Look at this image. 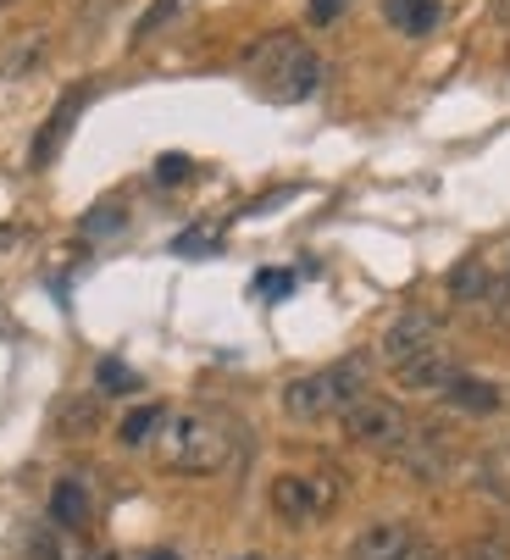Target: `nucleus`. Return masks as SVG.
I'll use <instances>...</instances> for the list:
<instances>
[{
    "label": "nucleus",
    "instance_id": "obj_2",
    "mask_svg": "<svg viewBox=\"0 0 510 560\" xmlns=\"http://www.w3.org/2000/svg\"><path fill=\"white\" fill-rule=\"evenodd\" d=\"M155 455L166 471L184 477H211L233 460V428L211 411H166L155 433Z\"/></svg>",
    "mask_w": 510,
    "mask_h": 560
},
{
    "label": "nucleus",
    "instance_id": "obj_5",
    "mask_svg": "<svg viewBox=\"0 0 510 560\" xmlns=\"http://www.w3.org/2000/svg\"><path fill=\"white\" fill-rule=\"evenodd\" d=\"M433 345H444V323H439V316L433 311H399L389 323V334H383V361L405 366V361H416L421 350H433Z\"/></svg>",
    "mask_w": 510,
    "mask_h": 560
},
{
    "label": "nucleus",
    "instance_id": "obj_7",
    "mask_svg": "<svg viewBox=\"0 0 510 560\" xmlns=\"http://www.w3.org/2000/svg\"><path fill=\"white\" fill-rule=\"evenodd\" d=\"M394 377H399V388H416V394H444L461 377V361H455L450 345H433V350H421L416 361L394 366Z\"/></svg>",
    "mask_w": 510,
    "mask_h": 560
},
{
    "label": "nucleus",
    "instance_id": "obj_9",
    "mask_svg": "<svg viewBox=\"0 0 510 560\" xmlns=\"http://www.w3.org/2000/svg\"><path fill=\"white\" fill-rule=\"evenodd\" d=\"M439 399H444L450 411H461V417H494V411L505 406V388H499V383H488V377L461 372V377H455Z\"/></svg>",
    "mask_w": 510,
    "mask_h": 560
},
{
    "label": "nucleus",
    "instance_id": "obj_11",
    "mask_svg": "<svg viewBox=\"0 0 510 560\" xmlns=\"http://www.w3.org/2000/svg\"><path fill=\"white\" fill-rule=\"evenodd\" d=\"M383 18L399 28V34H410V39H421V34H433L439 28V0H383Z\"/></svg>",
    "mask_w": 510,
    "mask_h": 560
},
{
    "label": "nucleus",
    "instance_id": "obj_1",
    "mask_svg": "<svg viewBox=\"0 0 510 560\" xmlns=\"http://www.w3.org/2000/svg\"><path fill=\"white\" fill-rule=\"evenodd\" d=\"M244 72H250V84L262 90L267 101H278V106H300V101H311L316 84H322L316 50H311L300 34H289V28L255 39V45L244 50Z\"/></svg>",
    "mask_w": 510,
    "mask_h": 560
},
{
    "label": "nucleus",
    "instance_id": "obj_3",
    "mask_svg": "<svg viewBox=\"0 0 510 560\" xmlns=\"http://www.w3.org/2000/svg\"><path fill=\"white\" fill-rule=\"evenodd\" d=\"M361 394H372V361L367 355H345L322 372L289 377L283 383V417L289 422H327V417H345Z\"/></svg>",
    "mask_w": 510,
    "mask_h": 560
},
{
    "label": "nucleus",
    "instance_id": "obj_21",
    "mask_svg": "<svg viewBox=\"0 0 510 560\" xmlns=\"http://www.w3.org/2000/svg\"><path fill=\"white\" fill-rule=\"evenodd\" d=\"M345 12H350V0H311V7H305V18H311L316 28L338 23V18H345Z\"/></svg>",
    "mask_w": 510,
    "mask_h": 560
},
{
    "label": "nucleus",
    "instance_id": "obj_12",
    "mask_svg": "<svg viewBox=\"0 0 510 560\" xmlns=\"http://www.w3.org/2000/svg\"><path fill=\"white\" fill-rule=\"evenodd\" d=\"M50 522L56 527H90V489L78 483V477H61V483L50 489Z\"/></svg>",
    "mask_w": 510,
    "mask_h": 560
},
{
    "label": "nucleus",
    "instance_id": "obj_20",
    "mask_svg": "<svg viewBox=\"0 0 510 560\" xmlns=\"http://www.w3.org/2000/svg\"><path fill=\"white\" fill-rule=\"evenodd\" d=\"M189 173H195L189 155H161V162H155V184H166V189H173V184H189Z\"/></svg>",
    "mask_w": 510,
    "mask_h": 560
},
{
    "label": "nucleus",
    "instance_id": "obj_22",
    "mask_svg": "<svg viewBox=\"0 0 510 560\" xmlns=\"http://www.w3.org/2000/svg\"><path fill=\"white\" fill-rule=\"evenodd\" d=\"M289 289H294L289 272H262V278H255V294H267V300H283Z\"/></svg>",
    "mask_w": 510,
    "mask_h": 560
},
{
    "label": "nucleus",
    "instance_id": "obj_4",
    "mask_svg": "<svg viewBox=\"0 0 510 560\" xmlns=\"http://www.w3.org/2000/svg\"><path fill=\"white\" fill-rule=\"evenodd\" d=\"M338 422H345V439H350V444L383 450V455L405 450V439H410V417L394 406V399H378V394H361Z\"/></svg>",
    "mask_w": 510,
    "mask_h": 560
},
{
    "label": "nucleus",
    "instance_id": "obj_6",
    "mask_svg": "<svg viewBox=\"0 0 510 560\" xmlns=\"http://www.w3.org/2000/svg\"><path fill=\"white\" fill-rule=\"evenodd\" d=\"M90 95H95V84H72V90L56 101V112L39 122V133H34V150H28V162H34V167H50L56 155H61V144H67L72 122L83 117V106H90Z\"/></svg>",
    "mask_w": 510,
    "mask_h": 560
},
{
    "label": "nucleus",
    "instance_id": "obj_25",
    "mask_svg": "<svg viewBox=\"0 0 510 560\" xmlns=\"http://www.w3.org/2000/svg\"><path fill=\"white\" fill-rule=\"evenodd\" d=\"M7 245H18V228H0V250H7Z\"/></svg>",
    "mask_w": 510,
    "mask_h": 560
},
{
    "label": "nucleus",
    "instance_id": "obj_14",
    "mask_svg": "<svg viewBox=\"0 0 510 560\" xmlns=\"http://www.w3.org/2000/svg\"><path fill=\"white\" fill-rule=\"evenodd\" d=\"M56 428H61L67 439H90V433L101 428V394H72V399H61Z\"/></svg>",
    "mask_w": 510,
    "mask_h": 560
},
{
    "label": "nucleus",
    "instance_id": "obj_10",
    "mask_svg": "<svg viewBox=\"0 0 510 560\" xmlns=\"http://www.w3.org/2000/svg\"><path fill=\"white\" fill-rule=\"evenodd\" d=\"M273 505H278V516L305 522V516H316L322 505H333V489L305 483V477H278V483H273Z\"/></svg>",
    "mask_w": 510,
    "mask_h": 560
},
{
    "label": "nucleus",
    "instance_id": "obj_29",
    "mask_svg": "<svg viewBox=\"0 0 510 560\" xmlns=\"http://www.w3.org/2000/svg\"><path fill=\"white\" fill-rule=\"evenodd\" d=\"M0 7H12V0H0Z\"/></svg>",
    "mask_w": 510,
    "mask_h": 560
},
{
    "label": "nucleus",
    "instance_id": "obj_17",
    "mask_svg": "<svg viewBox=\"0 0 510 560\" xmlns=\"http://www.w3.org/2000/svg\"><path fill=\"white\" fill-rule=\"evenodd\" d=\"M161 406H139V411H128L123 417V444L128 450H144V444H155V433H161Z\"/></svg>",
    "mask_w": 510,
    "mask_h": 560
},
{
    "label": "nucleus",
    "instance_id": "obj_15",
    "mask_svg": "<svg viewBox=\"0 0 510 560\" xmlns=\"http://www.w3.org/2000/svg\"><path fill=\"white\" fill-rule=\"evenodd\" d=\"M39 56H45V28H28V34L7 39V50H0V78H23Z\"/></svg>",
    "mask_w": 510,
    "mask_h": 560
},
{
    "label": "nucleus",
    "instance_id": "obj_16",
    "mask_svg": "<svg viewBox=\"0 0 510 560\" xmlns=\"http://www.w3.org/2000/svg\"><path fill=\"white\" fill-rule=\"evenodd\" d=\"M195 7V0H150V7L139 12V23H134V45H144L150 34H161L166 23H173V18H184Z\"/></svg>",
    "mask_w": 510,
    "mask_h": 560
},
{
    "label": "nucleus",
    "instance_id": "obj_24",
    "mask_svg": "<svg viewBox=\"0 0 510 560\" xmlns=\"http://www.w3.org/2000/svg\"><path fill=\"white\" fill-rule=\"evenodd\" d=\"M494 18H499V23L510 28V0H494Z\"/></svg>",
    "mask_w": 510,
    "mask_h": 560
},
{
    "label": "nucleus",
    "instance_id": "obj_23",
    "mask_svg": "<svg viewBox=\"0 0 510 560\" xmlns=\"http://www.w3.org/2000/svg\"><path fill=\"white\" fill-rule=\"evenodd\" d=\"M466 560H505V538H477L466 549Z\"/></svg>",
    "mask_w": 510,
    "mask_h": 560
},
{
    "label": "nucleus",
    "instance_id": "obj_28",
    "mask_svg": "<svg viewBox=\"0 0 510 560\" xmlns=\"http://www.w3.org/2000/svg\"><path fill=\"white\" fill-rule=\"evenodd\" d=\"M239 560H262V555H239Z\"/></svg>",
    "mask_w": 510,
    "mask_h": 560
},
{
    "label": "nucleus",
    "instance_id": "obj_13",
    "mask_svg": "<svg viewBox=\"0 0 510 560\" xmlns=\"http://www.w3.org/2000/svg\"><path fill=\"white\" fill-rule=\"evenodd\" d=\"M399 455H405V466H410L416 477H439V471H444V455H450V439L433 433V428H421V433L405 439Z\"/></svg>",
    "mask_w": 510,
    "mask_h": 560
},
{
    "label": "nucleus",
    "instance_id": "obj_27",
    "mask_svg": "<svg viewBox=\"0 0 510 560\" xmlns=\"http://www.w3.org/2000/svg\"><path fill=\"white\" fill-rule=\"evenodd\" d=\"M90 560H123V555H117V549H101V555H90Z\"/></svg>",
    "mask_w": 510,
    "mask_h": 560
},
{
    "label": "nucleus",
    "instance_id": "obj_18",
    "mask_svg": "<svg viewBox=\"0 0 510 560\" xmlns=\"http://www.w3.org/2000/svg\"><path fill=\"white\" fill-rule=\"evenodd\" d=\"M123 222H128V211L117 206V200H106V206H90L83 211V238H112V233H123Z\"/></svg>",
    "mask_w": 510,
    "mask_h": 560
},
{
    "label": "nucleus",
    "instance_id": "obj_26",
    "mask_svg": "<svg viewBox=\"0 0 510 560\" xmlns=\"http://www.w3.org/2000/svg\"><path fill=\"white\" fill-rule=\"evenodd\" d=\"M144 560H178V555H173V549H150Z\"/></svg>",
    "mask_w": 510,
    "mask_h": 560
},
{
    "label": "nucleus",
    "instance_id": "obj_19",
    "mask_svg": "<svg viewBox=\"0 0 510 560\" xmlns=\"http://www.w3.org/2000/svg\"><path fill=\"white\" fill-rule=\"evenodd\" d=\"M95 377H101V388H106V394H134V388H139V377H134L123 361H112V355L95 366Z\"/></svg>",
    "mask_w": 510,
    "mask_h": 560
},
{
    "label": "nucleus",
    "instance_id": "obj_8",
    "mask_svg": "<svg viewBox=\"0 0 510 560\" xmlns=\"http://www.w3.org/2000/svg\"><path fill=\"white\" fill-rule=\"evenodd\" d=\"M410 549H416V538H410L405 522H372V527L356 533L350 560H405Z\"/></svg>",
    "mask_w": 510,
    "mask_h": 560
}]
</instances>
